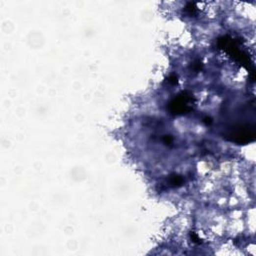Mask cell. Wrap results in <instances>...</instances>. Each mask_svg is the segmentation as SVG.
<instances>
[{
	"mask_svg": "<svg viewBox=\"0 0 256 256\" xmlns=\"http://www.w3.org/2000/svg\"><path fill=\"white\" fill-rule=\"evenodd\" d=\"M190 104H191L190 95H186L183 93L182 95L174 99V101L171 103L172 111L176 114L185 113L190 109Z\"/></svg>",
	"mask_w": 256,
	"mask_h": 256,
	"instance_id": "1",
	"label": "cell"
}]
</instances>
